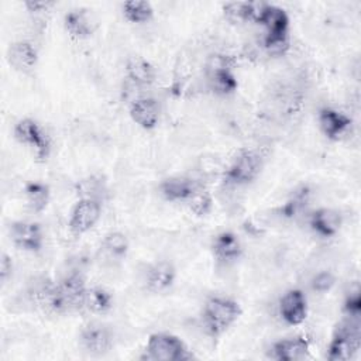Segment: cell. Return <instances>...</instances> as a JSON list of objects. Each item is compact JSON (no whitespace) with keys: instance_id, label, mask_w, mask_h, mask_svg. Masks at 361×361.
<instances>
[{"instance_id":"1","label":"cell","mask_w":361,"mask_h":361,"mask_svg":"<svg viewBox=\"0 0 361 361\" xmlns=\"http://www.w3.org/2000/svg\"><path fill=\"white\" fill-rule=\"evenodd\" d=\"M87 286L82 274L71 272L56 283L44 281L35 289V298L52 313H69L83 307Z\"/></svg>"},{"instance_id":"2","label":"cell","mask_w":361,"mask_h":361,"mask_svg":"<svg viewBox=\"0 0 361 361\" xmlns=\"http://www.w3.org/2000/svg\"><path fill=\"white\" fill-rule=\"evenodd\" d=\"M243 314L241 305L227 296L209 298L202 310V324L204 331L217 338L223 336Z\"/></svg>"},{"instance_id":"3","label":"cell","mask_w":361,"mask_h":361,"mask_svg":"<svg viewBox=\"0 0 361 361\" xmlns=\"http://www.w3.org/2000/svg\"><path fill=\"white\" fill-rule=\"evenodd\" d=\"M361 347V327L360 319L345 317L334 330L330 344L327 347V360L330 361H350Z\"/></svg>"},{"instance_id":"4","label":"cell","mask_w":361,"mask_h":361,"mask_svg":"<svg viewBox=\"0 0 361 361\" xmlns=\"http://www.w3.org/2000/svg\"><path fill=\"white\" fill-rule=\"evenodd\" d=\"M142 360L152 361H188L193 354L185 341L171 333H152L147 340Z\"/></svg>"},{"instance_id":"5","label":"cell","mask_w":361,"mask_h":361,"mask_svg":"<svg viewBox=\"0 0 361 361\" xmlns=\"http://www.w3.org/2000/svg\"><path fill=\"white\" fill-rule=\"evenodd\" d=\"M13 134L20 144L28 147L32 151L34 158L38 162H45L49 158L52 149L51 138L37 120L31 117L18 120L13 128Z\"/></svg>"},{"instance_id":"6","label":"cell","mask_w":361,"mask_h":361,"mask_svg":"<svg viewBox=\"0 0 361 361\" xmlns=\"http://www.w3.org/2000/svg\"><path fill=\"white\" fill-rule=\"evenodd\" d=\"M262 157L255 149H240L224 171V182L234 186L248 185L262 169Z\"/></svg>"},{"instance_id":"7","label":"cell","mask_w":361,"mask_h":361,"mask_svg":"<svg viewBox=\"0 0 361 361\" xmlns=\"http://www.w3.org/2000/svg\"><path fill=\"white\" fill-rule=\"evenodd\" d=\"M79 343L87 354L102 357L113 348L114 334L109 326L99 322H90L80 330Z\"/></svg>"},{"instance_id":"8","label":"cell","mask_w":361,"mask_h":361,"mask_svg":"<svg viewBox=\"0 0 361 361\" xmlns=\"http://www.w3.org/2000/svg\"><path fill=\"white\" fill-rule=\"evenodd\" d=\"M8 235L13 244L23 251L39 252L44 247V231L37 221H11L8 226Z\"/></svg>"},{"instance_id":"9","label":"cell","mask_w":361,"mask_h":361,"mask_svg":"<svg viewBox=\"0 0 361 361\" xmlns=\"http://www.w3.org/2000/svg\"><path fill=\"white\" fill-rule=\"evenodd\" d=\"M102 216V203L93 199H78L71 210L69 230L75 235L90 231Z\"/></svg>"},{"instance_id":"10","label":"cell","mask_w":361,"mask_h":361,"mask_svg":"<svg viewBox=\"0 0 361 361\" xmlns=\"http://www.w3.org/2000/svg\"><path fill=\"white\" fill-rule=\"evenodd\" d=\"M279 316L289 326L302 324L307 317V299L300 289H289L279 299Z\"/></svg>"},{"instance_id":"11","label":"cell","mask_w":361,"mask_h":361,"mask_svg":"<svg viewBox=\"0 0 361 361\" xmlns=\"http://www.w3.org/2000/svg\"><path fill=\"white\" fill-rule=\"evenodd\" d=\"M276 361H302L310 357V343L305 336H296L275 341L269 350Z\"/></svg>"},{"instance_id":"12","label":"cell","mask_w":361,"mask_h":361,"mask_svg":"<svg viewBox=\"0 0 361 361\" xmlns=\"http://www.w3.org/2000/svg\"><path fill=\"white\" fill-rule=\"evenodd\" d=\"M176 279V268L171 261L159 259L151 264L144 275V283L147 290L152 293H161L169 289Z\"/></svg>"},{"instance_id":"13","label":"cell","mask_w":361,"mask_h":361,"mask_svg":"<svg viewBox=\"0 0 361 361\" xmlns=\"http://www.w3.org/2000/svg\"><path fill=\"white\" fill-rule=\"evenodd\" d=\"M63 27L68 34L78 39H85L93 35L97 28L94 16L87 8H72L63 17Z\"/></svg>"},{"instance_id":"14","label":"cell","mask_w":361,"mask_h":361,"mask_svg":"<svg viewBox=\"0 0 361 361\" xmlns=\"http://www.w3.org/2000/svg\"><path fill=\"white\" fill-rule=\"evenodd\" d=\"M202 188L195 179L183 175L165 178L159 183V193L168 202H188V199Z\"/></svg>"},{"instance_id":"15","label":"cell","mask_w":361,"mask_h":361,"mask_svg":"<svg viewBox=\"0 0 361 361\" xmlns=\"http://www.w3.org/2000/svg\"><path fill=\"white\" fill-rule=\"evenodd\" d=\"M130 117L144 130H152L158 126L161 107L154 97H138L130 104Z\"/></svg>"},{"instance_id":"16","label":"cell","mask_w":361,"mask_h":361,"mask_svg":"<svg viewBox=\"0 0 361 361\" xmlns=\"http://www.w3.org/2000/svg\"><path fill=\"white\" fill-rule=\"evenodd\" d=\"M317 121L322 133L329 140H338L348 131L353 123L345 113L331 107L322 109L317 114Z\"/></svg>"},{"instance_id":"17","label":"cell","mask_w":361,"mask_h":361,"mask_svg":"<svg viewBox=\"0 0 361 361\" xmlns=\"http://www.w3.org/2000/svg\"><path fill=\"white\" fill-rule=\"evenodd\" d=\"M210 247L214 258L223 264L234 262L243 254L241 241L233 231H221L216 234Z\"/></svg>"},{"instance_id":"18","label":"cell","mask_w":361,"mask_h":361,"mask_svg":"<svg viewBox=\"0 0 361 361\" xmlns=\"http://www.w3.org/2000/svg\"><path fill=\"white\" fill-rule=\"evenodd\" d=\"M8 63L21 72H28L37 66L38 49L30 41H16L7 49Z\"/></svg>"},{"instance_id":"19","label":"cell","mask_w":361,"mask_h":361,"mask_svg":"<svg viewBox=\"0 0 361 361\" xmlns=\"http://www.w3.org/2000/svg\"><path fill=\"white\" fill-rule=\"evenodd\" d=\"M343 223V217L337 210L322 207L312 213L309 224L312 230L320 237H333L338 233Z\"/></svg>"},{"instance_id":"20","label":"cell","mask_w":361,"mask_h":361,"mask_svg":"<svg viewBox=\"0 0 361 361\" xmlns=\"http://www.w3.org/2000/svg\"><path fill=\"white\" fill-rule=\"evenodd\" d=\"M126 76L137 86H149L155 82L157 71L151 62L141 56H131L126 62Z\"/></svg>"},{"instance_id":"21","label":"cell","mask_w":361,"mask_h":361,"mask_svg":"<svg viewBox=\"0 0 361 361\" xmlns=\"http://www.w3.org/2000/svg\"><path fill=\"white\" fill-rule=\"evenodd\" d=\"M79 199H93L103 203L109 197V185L102 173H92L76 183Z\"/></svg>"},{"instance_id":"22","label":"cell","mask_w":361,"mask_h":361,"mask_svg":"<svg viewBox=\"0 0 361 361\" xmlns=\"http://www.w3.org/2000/svg\"><path fill=\"white\" fill-rule=\"evenodd\" d=\"M24 196L28 207L34 213H41L48 207L51 200V189L47 183L39 180L27 182L24 186Z\"/></svg>"},{"instance_id":"23","label":"cell","mask_w":361,"mask_h":361,"mask_svg":"<svg viewBox=\"0 0 361 361\" xmlns=\"http://www.w3.org/2000/svg\"><path fill=\"white\" fill-rule=\"evenodd\" d=\"M309 202H310V189L307 185H300L290 193L286 202L278 207V214L283 219H295L303 212V209L307 206Z\"/></svg>"},{"instance_id":"24","label":"cell","mask_w":361,"mask_h":361,"mask_svg":"<svg viewBox=\"0 0 361 361\" xmlns=\"http://www.w3.org/2000/svg\"><path fill=\"white\" fill-rule=\"evenodd\" d=\"M259 24L267 28V32H289V16L275 4H265Z\"/></svg>"},{"instance_id":"25","label":"cell","mask_w":361,"mask_h":361,"mask_svg":"<svg viewBox=\"0 0 361 361\" xmlns=\"http://www.w3.org/2000/svg\"><path fill=\"white\" fill-rule=\"evenodd\" d=\"M83 307L86 310H89L90 313L104 314V313L110 312L113 307V295L102 286L87 288L86 295H85Z\"/></svg>"},{"instance_id":"26","label":"cell","mask_w":361,"mask_h":361,"mask_svg":"<svg viewBox=\"0 0 361 361\" xmlns=\"http://www.w3.org/2000/svg\"><path fill=\"white\" fill-rule=\"evenodd\" d=\"M209 72L210 89L217 94H231L238 87V80L231 69H213Z\"/></svg>"},{"instance_id":"27","label":"cell","mask_w":361,"mask_h":361,"mask_svg":"<svg viewBox=\"0 0 361 361\" xmlns=\"http://www.w3.org/2000/svg\"><path fill=\"white\" fill-rule=\"evenodd\" d=\"M102 250L113 259H124L130 250V243L124 233L109 231L102 240Z\"/></svg>"},{"instance_id":"28","label":"cell","mask_w":361,"mask_h":361,"mask_svg":"<svg viewBox=\"0 0 361 361\" xmlns=\"http://www.w3.org/2000/svg\"><path fill=\"white\" fill-rule=\"evenodd\" d=\"M123 16L130 23H147L154 17V7L149 1L128 0L123 3Z\"/></svg>"},{"instance_id":"29","label":"cell","mask_w":361,"mask_h":361,"mask_svg":"<svg viewBox=\"0 0 361 361\" xmlns=\"http://www.w3.org/2000/svg\"><path fill=\"white\" fill-rule=\"evenodd\" d=\"M189 210L196 217H204L207 216L213 209V197L210 192H207L203 188H199L186 202Z\"/></svg>"},{"instance_id":"30","label":"cell","mask_w":361,"mask_h":361,"mask_svg":"<svg viewBox=\"0 0 361 361\" xmlns=\"http://www.w3.org/2000/svg\"><path fill=\"white\" fill-rule=\"evenodd\" d=\"M221 11L226 20L233 24H241L250 21V1H228L221 6Z\"/></svg>"},{"instance_id":"31","label":"cell","mask_w":361,"mask_h":361,"mask_svg":"<svg viewBox=\"0 0 361 361\" xmlns=\"http://www.w3.org/2000/svg\"><path fill=\"white\" fill-rule=\"evenodd\" d=\"M265 51L271 55H283L290 45L289 32H267L262 41Z\"/></svg>"},{"instance_id":"32","label":"cell","mask_w":361,"mask_h":361,"mask_svg":"<svg viewBox=\"0 0 361 361\" xmlns=\"http://www.w3.org/2000/svg\"><path fill=\"white\" fill-rule=\"evenodd\" d=\"M343 312H344L345 317H351V319L361 317V292H360L358 285H355L347 293L344 303H343Z\"/></svg>"},{"instance_id":"33","label":"cell","mask_w":361,"mask_h":361,"mask_svg":"<svg viewBox=\"0 0 361 361\" xmlns=\"http://www.w3.org/2000/svg\"><path fill=\"white\" fill-rule=\"evenodd\" d=\"M336 283V276L330 271H322L316 274L310 282V288L317 293L329 292Z\"/></svg>"},{"instance_id":"34","label":"cell","mask_w":361,"mask_h":361,"mask_svg":"<svg viewBox=\"0 0 361 361\" xmlns=\"http://www.w3.org/2000/svg\"><path fill=\"white\" fill-rule=\"evenodd\" d=\"M13 269H14V265H13L11 257L7 252H1V257H0V281H1L3 285L7 283V281L11 278Z\"/></svg>"},{"instance_id":"35","label":"cell","mask_w":361,"mask_h":361,"mask_svg":"<svg viewBox=\"0 0 361 361\" xmlns=\"http://www.w3.org/2000/svg\"><path fill=\"white\" fill-rule=\"evenodd\" d=\"M54 3L51 1H41V0H28V1H24V6L25 8L30 11V13H34V14H41L44 11H47Z\"/></svg>"}]
</instances>
